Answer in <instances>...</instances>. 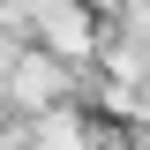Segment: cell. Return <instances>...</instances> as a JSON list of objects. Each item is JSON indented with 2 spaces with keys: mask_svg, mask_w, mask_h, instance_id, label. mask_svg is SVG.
<instances>
[{
  "mask_svg": "<svg viewBox=\"0 0 150 150\" xmlns=\"http://www.w3.org/2000/svg\"><path fill=\"white\" fill-rule=\"evenodd\" d=\"M30 30H38V45L53 60H90V53H105V30H98V8L90 0H38V15H30Z\"/></svg>",
  "mask_w": 150,
  "mask_h": 150,
  "instance_id": "cell-1",
  "label": "cell"
},
{
  "mask_svg": "<svg viewBox=\"0 0 150 150\" xmlns=\"http://www.w3.org/2000/svg\"><path fill=\"white\" fill-rule=\"evenodd\" d=\"M8 105H15L23 120L60 112V105H68V60H53L45 45H23L15 68H8Z\"/></svg>",
  "mask_w": 150,
  "mask_h": 150,
  "instance_id": "cell-2",
  "label": "cell"
},
{
  "mask_svg": "<svg viewBox=\"0 0 150 150\" xmlns=\"http://www.w3.org/2000/svg\"><path fill=\"white\" fill-rule=\"evenodd\" d=\"M90 8H128V0H90Z\"/></svg>",
  "mask_w": 150,
  "mask_h": 150,
  "instance_id": "cell-3",
  "label": "cell"
}]
</instances>
